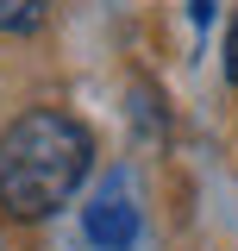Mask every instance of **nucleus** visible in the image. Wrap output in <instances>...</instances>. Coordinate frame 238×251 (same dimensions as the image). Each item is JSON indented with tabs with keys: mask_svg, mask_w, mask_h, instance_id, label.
Wrapping results in <instances>:
<instances>
[{
	"mask_svg": "<svg viewBox=\"0 0 238 251\" xmlns=\"http://www.w3.org/2000/svg\"><path fill=\"white\" fill-rule=\"evenodd\" d=\"M94 170V138L82 120L57 107H31L0 132V207L19 220H44L69 207V195Z\"/></svg>",
	"mask_w": 238,
	"mask_h": 251,
	"instance_id": "obj_1",
	"label": "nucleus"
},
{
	"mask_svg": "<svg viewBox=\"0 0 238 251\" xmlns=\"http://www.w3.org/2000/svg\"><path fill=\"white\" fill-rule=\"evenodd\" d=\"M82 226H88V239L100 251H125L138 239V207H132V195L113 182V188H100L88 207H82Z\"/></svg>",
	"mask_w": 238,
	"mask_h": 251,
	"instance_id": "obj_2",
	"label": "nucleus"
},
{
	"mask_svg": "<svg viewBox=\"0 0 238 251\" xmlns=\"http://www.w3.org/2000/svg\"><path fill=\"white\" fill-rule=\"evenodd\" d=\"M50 19V0H0V31L6 38H25Z\"/></svg>",
	"mask_w": 238,
	"mask_h": 251,
	"instance_id": "obj_3",
	"label": "nucleus"
},
{
	"mask_svg": "<svg viewBox=\"0 0 238 251\" xmlns=\"http://www.w3.org/2000/svg\"><path fill=\"white\" fill-rule=\"evenodd\" d=\"M226 82L238 88V25H232V38H226Z\"/></svg>",
	"mask_w": 238,
	"mask_h": 251,
	"instance_id": "obj_4",
	"label": "nucleus"
},
{
	"mask_svg": "<svg viewBox=\"0 0 238 251\" xmlns=\"http://www.w3.org/2000/svg\"><path fill=\"white\" fill-rule=\"evenodd\" d=\"M213 19V0H194V25H207Z\"/></svg>",
	"mask_w": 238,
	"mask_h": 251,
	"instance_id": "obj_5",
	"label": "nucleus"
}]
</instances>
